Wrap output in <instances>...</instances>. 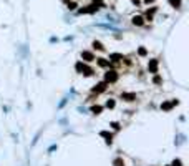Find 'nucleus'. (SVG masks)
<instances>
[{"label":"nucleus","mask_w":189,"mask_h":166,"mask_svg":"<svg viewBox=\"0 0 189 166\" xmlns=\"http://www.w3.org/2000/svg\"><path fill=\"white\" fill-rule=\"evenodd\" d=\"M138 53L141 55V57H144V55H146L148 52H146V48H139V50H138Z\"/></svg>","instance_id":"obj_20"},{"label":"nucleus","mask_w":189,"mask_h":166,"mask_svg":"<svg viewBox=\"0 0 189 166\" xmlns=\"http://www.w3.org/2000/svg\"><path fill=\"white\" fill-rule=\"evenodd\" d=\"M113 166H124V161L121 158H116V160L113 161Z\"/></svg>","instance_id":"obj_16"},{"label":"nucleus","mask_w":189,"mask_h":166,"mask_svg":"<svg viewBox=\"0 0 189 166\" xmlns=\"http://www.w3.org/2000/svg\"><path fill=\"white\" fill-rule=\"evenodd\" d=\"M171 108H173V103H163L161 105V110H164V111H169Z\"/></svg>","instance_id":"obj_15"},{"label":"nucleus","mask_w":189,"mask_h":166,"mask_svg":"<svg viewBox=\"0 0 189 166\" xmlns=\"http://www.w3.org/2000/svg\"><path fill=\"white\" fill-rule=\"evenodd\" d=\"M111 126L115 128V130H119V124H118V123H111Z\"/></svg>","instance_id":"obj_22"},{"label":"nucleus","mask_w":189,"mask_h":166,"mask_svg":"<svg viewBox=\"0 0 189 166\" xmlns=\"http://www.w3.org/2000/svg\"><path fill=\"white\" fill-rule=\"evenodd\" d=\"M96 63L100 65V67H103V68L110 67V60H106V58H96Z\"/></svg>","instance_id":"obj_9"},{"label":"nucleus","mask_w":189,"mask_h":166,"mask_svg":"<svg viewBox=\"0 0 189 166\" xmlns=\"http://www.w3.org/2000/svg\"><path fill=\"white\" fill-rule=\"evenodd\" d=\"M106 85H108L106 82H101V83H98L96 87L93 88V93H103V91L106 90Z\"/></svg>","instance_id":"obj_4"},{"label":"nucleus","mask_w":189,"mask_h":166,"mask_svg":"<svg viewBox=\"0 0 189 166\" xmlns=\"http://www.w3.org/2000/svg\"><path fill=\"white\" fill-rule=\"evenodd\" d=\"M121 98L124 101H134L136 100V95L134 93H121Z\"/></svg>","instance_id":"obj_8"},{"label":"nucleus","mask_w":189,"mask_h":166,"mask_svg":"<svg viewBox=\"0 0 189 166\" xmlns=\"http://www.w3.org/2000/svg\"><path fill=\"white\" fill-rule=\"evenodd\" d=\"M133 4L134 5H139V0H133Z\"/></svg>","instance_id":"obj_24"},{"label":"nucleus","mask_w":189,"mask_h":166,"mask_svg":"<svg viewBox=\"0 0 189 166\" xmlns=\"http://www.w3.org/2000/svg\"><path fill=\"white\" fill-rule=\"evenodd\" d=\"M105 82H106V83L118 82V73L115 72V70H108V72L105 73Z\"/></svg>","instance_id":"obj_1"},{"label":"nucleus","mask_w":189,"mask_h":166,"mask_svg":"<svg viewBox=\"0 0 189 166\" xmlns=\"http://www.w3.org/2000/svg\"><path fill=\"white\" fill-rule=\"evenodd\" d=\"M110 58H111L113 62H119V60H123V55H121V53H111Z\"/></svg>","instance_id":"obj_12"},{"label":"nucleus","mask_w":189,"mask_h":166,"mask_svg":"<svg viewBox=\"0 0 189 166\" xmlns=\"http://www.w3.org/2000/svg\"><path fill=\"white\" fill-rule=\"evenodd\" d=\"M91 45H93V48H95V50H100V52H103V50H105L103 43H101V42H98V40H95V42L91 43Z\"/></svg>","instance_id":"obj_11"},{"label":"nucleus","mask_w":189,"mask_h":166,"mask_svg":"<svg viewBox=\"0 0 189 166\" xmlns=\"http://www.w3.org/2000/svg\"><path fill=\"white\" fill-rule=\"evenodd\" d=\"M77 7H78V4H77V2H72V4H68V10H75Z\"/></svg>","instance_id":"obj_18"},{"label":"nucleus","mask_w":189,"mask_h":166,"mask_svg":"<svg viewBox=\"0 0 189 166\" xmlns=\"http://www.w3.org/2000/svg\"><path fill=\"white\" fill-rule=\"evenodd\" d=\"M154 0H144V4H146V5H149V4H153Z\"/></svg>","instance_id":"obj_23"},{"label":"nucleus","mask_w":189,"mask_h":166,"mask_svg":"<svg viewBox=\"0 0 189 166\" xmlns=\"http://www.w3.org/2000/svg\"><path fill=\"white\" fill-rule=\"evenodd\" d=\"M82 58L85 62H93V60H95V55H93L91 52H82Z\"/></svg>","instance_id":"obj_7"},{"label":"nucleus","mask_w":189,"mask_h":166,"mask_svg":"<svg viewBox=\"0 0 189 166\" xmlns=\"http://www.w3.org/2000/svg\"><path fill=\"white\" fill-rule=\"evenodd\" d=\"M98 5L100 4H91V5H88V7H83V8L78 10V13H95L98 10Z\"/></svg>","instance_id":"obj_2"},{"label":"nucleus","mask_w":189,"mask_h":166,"mask_svg":"<svg viewBox=\"0 0 189 166\" xmlns=\"http://www.w3.org/2000/svg\"><path fill=\"white\" fill-rule=\"evenodd\" d=\"M171 166H183V163H181V160H174Z\"/></svg>","instance_id":"obj_19"},{"label":"nucleus","mask_w":189,"mask_h":166,"mask_svg":"<svg viewBox=\"0 0 189 166\" xmlns=\"http://www.w3.org/2000/svg\"><path fill=\"white\" fill-rule=\"evenodd\" d=\"M148 70H149L151 73H158V60H149Z\"/></svg>","instance_id":"obj_5"},{"label":"nucleus","mask_w":189,"mask_h":166,"mask_svg":"<svg viewBox=\"0 0 189 166\" xmlns=\"http://www.w3.org/2000/svg\"><path fill=\"white\" fill-rule=\"evenodd\" d=\"M161 82H163V80H161V77H154V83H156V85H159Z\"/></svg>","instance_id":"obj_21"},{"label":"nucleus","mask_w":189,"mask_h":166,"mask_svg":"<svg viewBox=\"0 0 189 166\" xmlns=\"http://www.w3.org/2000/svg\"><path fill=\"white\" fill-rule=\"evenodd\" d=\"M131 22H133V25L141 27V25H144V17H141V15H133V17H131Z\"/></svg>","instance_id":"obj_3"},{"label":"nucleus","mask_w":189,"mask_h":166,"mask_svg":"<svg viewBox=\"0 0 189 166\" xmlns=\"http://www.w3.org/2000/svg\"><path fill=\"white\" fill-rule=\"evenodd\" d=\"M156 10H158V7H151L149 10H146V15H144V18H146V20H153V15L156 13Z\"/></svg>","instance_id":"obj_6"},{"label":"nucleus","mask_w":189,"mask_h":166,"mask_svg":"<svg viewBox=\"0 0 189 166\" xmlns=\"http://www.w3.org/2000/svg\"><path fill=\"white\" fill-rule=\"evenodd\" d=\"M115 105H116V103H115V100H108L105 106H106V108H110V110H113V108H115Z\"/></svg>","instance_id":"obj_17"},{"label":"nucleus","mask_w":189,"mask_h":166,"mask_svg":"<svg viewBox=\"0 0 189 166\" xmlns=\"http://www.w3.org/2000/svg\"><path fill=\"white\" fill-rule=\"evenodd\" d=\"M95 2H96V4H103V0H95Z\"/></svg>","instance_id":"obj_25"},{"label":"nucleus","mask_w":189,"mask_h":166,"mask_svg":"<svg viewBox=\"0 0 189 166\" xmlns=\"http://www.w3.org/2000/svg\"><path fill=\"white\" fill-rule=\"evenodd\" d=\"M100 136L106 138V143H108V145H111V138H113L111 133H108V131H101V133H100Z\"/></svg>","instance_id":"obj_10"},{"label":"nucleus","mask_w":189,"mask_h":166,"mask_svg":"<svg viewBox=\"0 0 189 166\" xmlns=\"http://www.w3.org/2000/svg\"><path fill=\"white\" fill-rule=\"evenodd\" d=\"M101 111H103V106H100V105H95V106H91V113L100 115Z\"/></svg>","instance_id":"obj_14"},{"label":"nucleus","mask_w":189,"mask_h":166,"mask_svg":"<svg viewBox=\"0 0 189 166\" xmlns=\"http://www.w3.org/2000/svg\"><path fill=\"white\" fill-rule=\"evenodd\" d=\"M169 5L173 8H181V0H169Z\"/></svg>","instance_id":"obj_13"}]
</instances>
